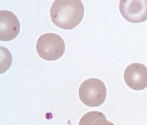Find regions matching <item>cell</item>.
I'll return each mask as SVG.
<instances>
[{"instance_id":"5b68a950","label":"cell","mask_w":147,"mask_h":125,"mask_svg":"<svg viewBox=\"0 0 147 125\" xmlns=\"http://www.w3.org/2000/svg\"><path fill=\"white\" fill-rule=\"evenodd\" d=\"M124 78L127 85L131 89L143 90L147 87V67L141 63H132L126 68Z\"/></svg>"},{"instance_id":"277c9868","label":"cell","mask_w":147,"mask_h":125,"mask_svg":"<svg viewBox=\"0 0 147 125\" xmlns=\"http://www.w3.org/2000/svg\"><path fill=\"white\" fill-rule=\"evenodd\" d=\"M119 10L129 22H143L147 19V0H120Z\"/></svg>"},{"instance_id":"3957f363","label":"cell","mask_w":147,"mask_h":125,"mask_svg":"<svg viewBox=\"0 0 147 125\" xmlns=\"http://www.w3.org/2000/svg\"><path fill=\"white\" fill-rule=\"evenodd\" d=\"M79 95L81 100L90 107L100 106L104 102L107 95V89L101 80L91 78L86 80L80 85Z\"/></svg>"},{"instance_id":"7a4b0ae2","label":"cell","mask_w":147,"mask_h":125,"mask_svg":"<svg viewBox=\"0 0 147 125\" xmlns=\"http://www.w3.org/2000/svg\"><path fill=\"white\" fill-rule=\"evenodd\" d=\"M36 48L37 53L41 58L47 61H54L63 55L65 45L61 36L49 33L40 36L37 41Z\"/></svg>"},{"instance_id":"6da1fadb","label":"cell","mask_w":147,"mask_h":125,"mask_svg":"<svg viewBox=\"0 0 147 125\" xmlns=\"http://www.w3.org/2000/svg\"><path fill=\"white\" fill-rule=\"evenodd\" d=\"M84 8L81 0H55L50 10L51 19L56 26L72 29L82 21Z\"/></svg>"},{"instance_id":"8992f818","label":"cell","mask_w":147,"mask_h":125,"mask_svg":"<svg viewBox=\"0 0 147 125\" xmlns=\"http://www.w3.org/2000/svg\"><path fill=\"white\" fill-rule=\"evenodd\" d=\"M20 23L16 16L7 10L0 12V39L7 41L15 38L19 33Z\"/></svg>"},{"instance_id":"52a82bcc","label":"cell","mask_w":147,"mask_h":125,"mask_svg":"<svg viewBox=\"0 0 147 125\" xmlns=\"http://www.w3.org/2000/svg\"><path fill=\"white\" fill-rule=\"evenodd\" d=\"M105 115L97 111L90 112L85 114L81 119L79 124H110Z\"/></svg>"}]
</instances>
